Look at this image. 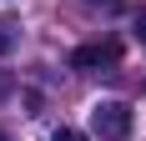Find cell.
I'll return each instance as SVG.
<instances>
[{"label":"cell","instance_id":"1","mask_svg":"<svg viewBox=\"0 0 146 141\" xmlns=\"http://www.w3.org/2000/svg\"><path fill=\"white\" fill-rule=\"evenodd\" d=\"M91 131L101 141H126L131 136V106H126V101H101V106L91 111Z\"/></svg>","mask_w":146,"mask_h":141},{"label":"cell","instance_id":"2","mask_svg":"<svg viewBox=\"0 0 146 141\" xmlns=\"http://www.w3.org/2000/svg\"><path fill=\"white\" fill-rule=\"evenodd\" d=\"M116 61H121V41H91V45H76V51H71V66L76 70L116 66Z\"/></svg>","mask_w":146,"mask_h":141},{"label":"cell","instance_id":"3","mask_svg":"<svg viewBox=\"0 0 146 141\" xmlns=\"http://www.w3.org/2000/svg\"><path fill=\"white\" fill-rule=\"evenodd\" d=\"M15 45V20H0V56Z\"/></svg>","mask_w":146,"mask_h":141},{"label":"cell","instance_id":"4","mask_svg":"<svg viewBox=\"0 0 146 141\" xmlns=\"http://www.w3.org/2000/svg\"><path fill=\"white\" fill-rule=\"evenodd\" d=\"M131 25H136V41H141V45H146V10H141V15H136Z\"/></svg>","mask_w":146,"mask_h":141},{"label":"cell","instance_id":"5","mask_svg":"<svg viewBox=\"0 0 146 141\" xmlns=\"http://www.w3.org/2000/svg\"><path fill=\"white\" fill-rule=\"evenodd\" d=\"M56 141H86V136H81V131H71V126H60V131H56Z\"/></svg>","mask_w":146,"mask_h":141},{"label":"cell","instance_id":"6","mask_svg":"<svg viewBox=\"0 0 146 141\" xmlns=\"http://www.w3.org/2000/svg\"><path fill=\"white\" fill-rule=\"evenodd\" d=\"M0 141H5V131H0Z\"/></svg>","mask_w":146,"mask_h":141}]
</instances>
